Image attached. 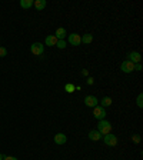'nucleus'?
<instances>
[{"instance_id": "obj_22", "label": "nucleus", "mask_w": 143, "mask_h": 160, "mask_svg": "<svg viewBox=\"0 0 143 160\" xmlns=\"http://www.w3.org/2000/svg\"><path fill=\"white\" fill-rule=\"evenodd\" d=\"M86 83H87L89 86H92V84L94 83V79H93V77H87V79H86Z\"/></svg>"}, {"instance_id": "obj_17", "label": "nucleus", "mask_w": 143, "mask_h": 160, "mask_svg": "<svg viewBox=\"0 0 143 160\" xmlns=\"http://www.w3.org/2000/svg\"><path fill=\"white\" fill-rule=\"evenodd\" d=\"M64 90L67 92V93H73L76 90V86L75 84H72V83H67V84L64 86Z\"/></svg>"}, {"instance_id": "obj_26", "label": "nucleus", "mask_w": 143, "mask_h": 160, "mask_svg": "<svg viewBox=\"0 0 143 160\" xmlns=\"http://www.w3.org/2000/svg\"><path fill=\"white\" fill-rule=\"evenodd\" d=\"M3 159H4V156L2 154V153H0V160H3Z\"/></svg>"}, {"instance_id": "obj_9", "label": "nucleus", "mask_w": 143, "mask_h": 160, "mask_svg": "<svg viewBox=\"0 0 143 160\" xmlns=\"http://www.w3.org/2000/svg\"><path fill=\"white\" fill-rule=\"evenodd\" d=\"M66 141H67V137H66L64 133H57L56 136H54V143H56V145L62 146V145H64Z\"/></svg>"}, {"instance_id": "obj_2", "label": "nucleus", "mask_w": 143, "mask_h": 160, "mask_svg": "<svg viewBox=\"0 0 143 160\" xmlns=\"http://www.w3.org/2000/svg\"><path fill=\"white\" fill-rule=\"evenodd\" d=\"M30 52L34 56H43L45 54V46H43V43H33L30 46Z\"/></svg>"}, {"instance_id": "obj_1", "label": "nucleus", "mask_w": 143, "mask_h": 160, "mask_svg": "<svg viewBox=\"0 0 143 160\" xmlns=\"http://www.w3.org/2000/svg\"><path fill=\"white\" fill-rule=\"evenodd\" d=\"M96 130L102 134V136H106V134L112 133V123L107 122V120H99Z\"/></svg>"}, {"instance_id": "obj_21", "label": "nucleus", "mask_w": 143, "mask_h": 160, "mask_svg": "<svg viewBox=\"0 0 143 160\" xmlns=\"http://www.w3.org/2000/svg\"><path fill=\"white\" fill-rule=\"evenodd\" d=\"M132 140L135 141V143H140V136H139V134H133V136H132Z\"/></svg>"}, {"instance_id": "obj_14", "label": "nucleus", "mask_w": 143, "mask_h": 160, "mask_svg": "<svg viewBox=\"0 0 143 160\" xmlns=\"http://www.w3.org/2000/svg\"><path fill=\"white\" fill-rule=\"evenodd\" d=\"M112 97H109V96H105L102 99V100H100V106H102V107H109V106H112Z\"/></svg>"}, {"instance_id": "obj_18", "label": "nucleus", "mask_w": 143, "mask_h": 160, "mask_svg": "<svg viewBox=\"0 0 143 160\" xmlns=\"http://www.w3.org/2000/svg\"><path fill=\"white\" fill-rule=\"evenodd\" d=\"M136 103H137V106H139L140 109L143 107V93H139V96L136 99Z\"/></svg>"}, {"instance_id": "obj_12", "label": "nucleus", "mask_w": 143, "mask_h": 160, "mask_svg": "<svg viewBox=\"0 0 143 160\" xmlns=\"http://www.w3.org/2000/svg\"><path fill=\"white\" fill-rule=\"evenodd\" d=\"M89 139H90L92 141H99L102 139V134L99 133L98 130H90L89 132Z\"/></svg>"}, {"instance_id": "obj_20", "label": "nucleus", "mask_w": 143, "mask_h": 160, "mask_svg": "<svg viewBox=\"0 0 143 160\" xmlns=\"http://www.w3.org/2000/svg\"><path fill=\"white\" fill-rule=\"evenodd\" d=\"M56 47H59V49H64V47H66V40H57Z\"/></svg>"}, {"instance_id": "obj_8", "label": "nucleus", "mask_w": 143, "mask_h": 160, "mask_svg": "<svg viewBox=\"0 0 143 160\" xmlns=\"http://www.w3.org/2000/svg\"><path fill=\"white\" fill-rule=\"evenodd\" d=\"M83 102H84V104H86L87 107H96L99 103L98 97H94V96H86Z\"/></svg>"}, {"instance_id": "obj_15", "label": "nucleus", "mask_w": 143, "mask_h": 160, "mask_svg": "<svg viewBox=\"0 0 143 160\" xmlns=\"http://www.w3.org/2000/svg\"><path fill=\"white\" fill-rule=\"evenodd\" d=\"M92 41H93V34L90 33H86L82 36V43H84V45H90Z\"/></svg>"}, {"instance_id": "obj_3", "label": "nucleus", "mask_w": 143, "mask_h": 160, "mask_svg": "<svg viewBox=\"0 0 143 160\" xmlns=\"http://www.w3.org/2000/svg\"><path fill=\"white\" fill-rule=\"evenodd\" d=\"M102 139H103V141H105V145L109 146V147H115V146L117 145V137L113 133H109V134H106V136H102Z\"/></svg>"}, {"instance_id": "obj_10", "label": "nucleus", "mask_w": 143, "mask_h": 160, "mask_svg": "<svg viewBox=\"0 0 143 160\" xmlns=\"http://www.w3.org/2000/svg\"><path fill=\"white\" fill-rule=\"evenodd\" d=\"M66 34H67L66 29H64V27H59V29L56 30V33H54V36H56L57 40H64V39H66Z\"/></svg>"}, {"instance_id": "obj_11", "label": "nucleus", "mask_w": 143, "mask_h": 160, "mask_svg": "<svg viewBox=\"0 0 143 160\" xmlns=\"http://www.w3.org/2000/svg\"><path fill=\"white\" fill-rule=\"evenodd\" d=\"M45 45L46 46H50V47H53V46H56L57 45V39L54 34H50V36H47L45 40Z\"/></svg>"}, {"instance_id": "obj_4", "label": "nucleus", "mask_w": 143, "mask_h": 160, "mask_svg": "<svg viewBox=\"0 0 143 160\" xmlns=\"http://www.w3.org/2000/svg\"><path fill=\"white\" fill-rule=\"evenodd\" d=\"M93 116H94V119H98V120H105V117H106L105 107L99 106V104L96 107H93Z\"/></svg>"}, {"instance_id": "obj_16", "label": "nucleus", "mask_w": 143, "mask_h": 160, "mask_svg": "<svg viewBox=\"0 0 143 160\" xmlns=\"http://www.w3.org/2000/svg\"><path fill=\"white\" fill-rule=\"evenodd\" d=\"M33 6V0H20V7L22 9H30Z\"/></svg>"}, {"instance_id": "obj_25", "label": "nucleus", "mask_w": 143, "mask_h": 160, "mask_svg": "<svg viewBox=\"0 0 143 160\" xmlns=\"http://www.w3.org/2000/svg\"><path fill=\"white\" fill-rule=\"evenodd\" d=\"M82 75H83V76H87V75H89V73H87V70H86V69H83V70H82Z\"/></svg>"}, {"instance_id": "obj_6", "label": "nucleus", "mask_w": 143, "mask_h": 160, "mask_svg": "<svg viewBox=\"0 0 143 160\" xmlns=\"http://www.w3.org/2000/svg\"><path fill=\"white\" fill-rule=\"evenodd\" d=\"M69 43H70L72 46H79L82 45V36L77 33H70L69 34V37H67Z\"/></svg>"}, {"instance_id": "obj_7", "label": "nucleus", "mask_w": 143, "mask_h": 160, "mask_svg": "<svg viewBox=\"0 0 143 160\" xmlns=\"http://www.w3.org/2000/svg\"><path fill=\"white\" fill-rule=\"evenodd\" d=\"M128 57H129L128 60H130L133 64H137V63L142 62V54H140L139 52H130L128 54Z\"/></svg>"}, {"instance_id": "obj_13", "label": "nucleus", "mask_w": 143, "mask_h": 160, "mask_svg": "<svg viewBox=\"0 0 143 160\" xmlns=\"http://www.w3.org/2000/svg\"><path fill=\"white\" fill-rule=\"evenodd\" d=\"M46 4H47V3H46V0H34V2H33V6L37 9L39 11L43 10V9L46 7Z\"/></svg>"}, {"instance_id": "obj_5", "label": "nucleus", "mask_w": 143, "mask_h": 160, "mask_svg": "<svg viewBox=\"0 0 143 160\" xmlns=\"http://www.w3.org/2000/svg\"><path fill=\"white\" fill-rule=\"evenodd\" d=\"M120 70L123 73H132V71H135V64L130 60H123V63L120 64Z\"/></svg>"}, {"instance_id": "obj_24", "label": "nucleus", "mask_w": 143, "mask_h": 160, "mask_svg": "<svg viewBox=\"0 0 143 160\" xmlns=\"http://www.w3.org/2000/svg\"><path fill=\"white\" fill-rule=\"evenodd\" d=\"M135 70H136V71H140V70H142V64H140V63L135 64Z\"/></svg>"}, {"instance_id": "obj_23", "label": "nucleus", "mask_w": 143, "mask_h": 160, "mask_svg": "<svg viewBox=\"0 0 143 160\" xmlns=\"http://www.w3.org/2000/svg\"><path fill=\"white\" fill-rule=\"evenodd\" d=\"M3 160H19V159H17V157H15V156H4Z\"/></svg>"}, {"instance_id": "obj_19", "label": "nucleus", "mask_w": 143, "mask_h": 160, "mask_svg": "<svg viewBox=\"0 0 143 160\" xmlns=\"http://www.w3.org/2000/svg\"><path fill=\"white\" fill-rule=\"evenodd\" d=\"M6 56H7V50H6V47L0 46V57H6Z\"/></svg>"}]
</instances>
